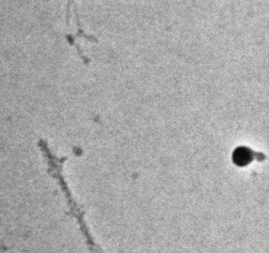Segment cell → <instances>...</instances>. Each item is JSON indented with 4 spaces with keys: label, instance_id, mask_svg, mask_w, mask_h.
<instances>
[{
    "label": "cell",
    "instance_id": "6da1fadb",
    "mask_svg": "<svg viewBox=\"0 0 269 253\" xmlns=\"http://www.w3.org/2000/svg\"><path fill=\"white\" fill-rule=\"evenodd\" d=\"M253 159V152L247 148H239L234 152L233 161L239 166L247 165Z\"/></svg>",
    "mask_w": 269,
    "mask_h": 253
}]
</instances>
